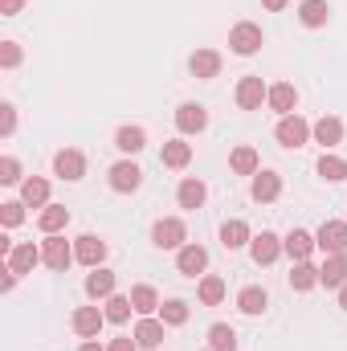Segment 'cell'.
<instances>
[{
    "label": "cell",
    "mask_w": 347,
    "mask_h": 351,
    "mask_svg": "<svg viewBox=\"0 0 347 351\" xmlns=\"http://www.w3.org/2000/svg\"><path fill=\"white\" fill-rule=\"evenodd\" d=\"M208 351H237V335H233L229 323L208 327Z\"/></svg>",
    "instance_id": "cell-34"
},
{
    "label": "cell",
    "mask_w": 347,
    "mask_h": 351,
    "mask_svg": "<svg viewBox=\"0 0 347 351\" xmlns=\"http://www.w3.org/2000/svg\"><path fill=\"white\" fill-rule=\"evenodd\" d=\"M290 286L294 290H315L319 286V269L311 262H294V269H290Z\"/></svg>",
    "instance_id": "cell-35"
},
{
    "label": "cell",
    "mask_w": 347,
    "mask_h": 351,
    "mask_svg": "<svg viewBox=\"0 0 347 351\" xmlns=\"http://www.w3.org/2000/svg\"><path fill=\"white\" fill-rule=\"evenodd\" d=\"M270 110H278V114H294V106H298V90L290 86V82H278V86H270Z\"/></svg>",
    "instance_id": "cell-24"
},
{
    "label": "cell",
    "mask_w": 347,
    "mask_h": 351,
    "mask_svg": "<svg viewBox=\"0 0 347 351\" xmlns=\"http://www.w3.org/2000/svg\"><path fill=\"white\" fill-rule=\"evenodd\" d=\"M131 306H135V315H152V311H160L164 302H160L156 286H135V290H131Z\"/></svg>",
    "instance_id": "cell-32"
},
{
    "label": "cell",
    "mask_w": 347,
    "mask_h": 351,
    "mask_svg": "<svg viewBox=\"0 0 347 351\" xmlns=\"http://www.w3.org/2000/svg\"><path fill=\"white\" fill-rule=\"evenodd\" d=\"M319 250L331 258V254H347V221H323V229L315 233Z\"/></svg>",
    "instance_id": "cell-5"
},
{
    "label": "cell",
    "mask_w": 347,
    "mask_h": 351,
    "mask_svg": "<svg viewBox=\"0 0 347 351\" xmlns=\"http://www.w3.org/2000/svg\"><path fill=\"white\" fill-rule=\"evenodd\" d=\"M139 184H143L139 164H131V160H119V164L110 168V188H115V192H139Z\"/></svg>",
    "instance_id": "cell-11"
},
{
    "label": "cell",
    "mask_w": 347,
    "mask_h": 351,
    "mask_svg": "<svg viewBox=\"0 0 347 351\" xmlns=\"http://www.w3.org/2000/svg\"><path fill=\"white\" fill-rule=\"evenodd\" d=\"M176 127H180V135H200L208 127V110L200 102H180L176 106Z\"/></svg>",
    "instance_id": "cell-4"
},
{
    "label": "cell",
    "mask_w": 347,
    "mask_h": 351,
    "mask_svg": "<svg viewBox=\"0 0 347 351\" xmlns=\"http://www.w3.org/2000/svg\"><path fill=\"white\" fill-rule=\"evenodd\" d=\"M164 168H172V172H180V168H188L192 164V143H184V139H172V143H164Z\"/></svg>",
    "instance_id": "cell-28"
},
{
    "label": "cell",
    "mask_w": 347,
    "mask_h": 351,
    "mask_svg": "<svg viewBox=\"0 0 347 351\" xmlns=\"http://www.w3.org/2000/svg\"><path fill=\"white\" fill-rule=\"evenodd\" d=\"M176 200H180V208H200V204L208 200V188H204V180H196V176L180 180V188H176Z\"/></svg>",
    "instance_id": "cell-19"
},
{
    "label": "cell",
    "mask_w": 347,
    "mask_h": 351,
    "mask_svg": "<svg viewBox=\"0 0 347 351\" xmlns=\"http://www.w3.org/2000/svg\"><path fill=\"white\" fill-rule=\"evenodd\" d=\"M41 258H45L49 269H66L70 262H78V258H74V250H70V241H66V237H58V233H49V237H45Z\"/></svg>",
    "instance_id": "cell-8"
},
{
    "label": "cell",
    "mask_w": 347,
    "mask_h": 351,
    "mask_svg": "<svg viewBox=\"0 0 347 351\" xmlns=\"http://www.w3.org/2000/svg\"><path fill=\"white\" fill-rule=\"evenodd\" d=\"M37 262H45V258H41V250H37L33 241L12 245V254H8V269H12V274H33V265Z\"/></svg>",
    "instance_id": "cell-20"
},
{
    "label": "cell",
    "mask_w": 347,
    "mask_h": 351,
    "mask_svg": "<svg viewBox=\"0 0 347 351\" xmlns=\"http://www.w3.org/2000/svg\"><path fill=\"white\" fill-rule=\"evenodd\" d=\"M25 8V0H0V16H16Z\"/></svg>",
    "instance_id": "cell-44"
},
{
    "label": "cell",
    "mask_w": 347,
    "mask_h": 351,
    "mask_svg": "<svg viewBox=\"0 0 347 351\" xmlns=\"http://www.w3.org/2000/svg\"><path fill=\"white\" fill-rule=\"evenodd\" d=\"M311 135H315V143H323V147H335V143H344V123H339L335 114H323V119L311 127Z\"/></svg>",
    "instance_id": "cell-21"
},
{
    "label": "cell",
    "mask_w": 347,
    "mask_h": 351,
    "mask_svg": "<svg viewBox=\"0 0 347 351\" xmlns=\"http://www.w3.org/2000/svg\"><path fill=\"white\" fill-rule=\"evenodd\" d=\"M86 294L90 298H110L115 294V269H90V278H86Z\"/></svg>",
    "instance_id": "cell-30"
},
{
    "label": "cell",
    "mask_w": 347,
    "mask_h": 351,
    "mask_svg": "<svg viewBox=\"0 0 347 351\" xmlns=\"http://www.w3.org/2000/svg\"><path fill=\"white\" fill-rule=\"evenodd\" d=\"M21 200H25L29 208H45V204H49V180H41V176L25 180V184H21Z\"/></svg>",
    "instance_id": "cell-26"
},
{
    "label": "cell",
    "mask_w": 347,
    "mask_h": 351,
    "mask_svg": "<svg viewBox=\"0 0 347 351\" xmlns=\"http://www.w3.org/2000/svg\"><path fill=\"white\" fill-rule=\"evenodd\" d=\"M16 278H21V274H12V269H8V274H4V278H0V290H4V294H8V290H12V286H16Z\"/></svg>",
    "instance_id": "cell-45"
},
{
    "label": "cell",
    "mask_w": 347,
    "mask_h": 351,
    "mask_svg": "<svg viewBox=\"0 0 347 351\" xmlns=\"http://www.w3.org/2000/svg\"><path fill=\"white\" fill-rule=\"evenodd\" d=\"M339 306H344V311H347V286H344V290H339Z\"/></svg>",
    "instance_id": "cell-48"
},
{
    "label": "cell",
    "mask_w": 347,
    "mask_h": 351,
    "mask_svg": "<svg viewBox=\"0 0 347 351\" xmlns=\"http://www.w3.org/2000/svg\"><path fill=\"white\" fill-rule=\"evenodd\" d=\"M53 172L62 176V180H70V184L82 180V176H86V156H82L78 147H62V152L53 156Z\"/></svg>",
    "instance_id": "cell-7"
},
{
    "label": "cell",
    "mask_w": 347,
    "mask_h": 351,
    "mask_svg": "<svg viewBox=\"0 0 347 351\" xmlns=\"http://www.w3.org/2000/svg\"><path fill=\"white\" fill-rule=\"evenodd\" d=\"M274 135H278L282 147H302V143L311 139V123H307L302 114H282L278 127H274Z\"/></svg>",
    "instance_id": "cell-2"
},
{
    "label": "cell",
    "mask_w": 347,
    "mask_h": 351,
    "mask_svg": "<svg viewBox=\"0 0 347 351\" xmlns=\"http://www.w3.org/2000/svg\"><path fill=\"white\" fill-rule=\"evenodd\" d=\"M265 306H270V298H265L261 286H246V290L237 294V311H241V315H261Z\"/></svg>",
    "instance_id": "cell-31"
},
{
    "label": "cell",
    "mask_w": 347,
    "mask_h": 351,
    "mask_svg": "<svg viewBox=\"0 0 347 351\" xmlns=\"http://www.w3.org/2000/svg\"><path fill=\"white\" fill-rule=\"evenodd\" d=\"M12 131H16V106H12V102H4V106H0V135L8 139Z\"/></svg>",
    "instance_id": "cell-41"
},
{
    "label": "cell",
    "mask_w": 347,
    "mask_h": 351,
    "mask_svg": "<svg viewBox=\"0 0 347 351\" xmlns=\"http://www.w3.org/2000/svg\"><path fill=\"white\" fill-rule=\"evenodd\" d=\"M319 176H323L327 184H344L347 180V160H339V156H323V160H319Z\"/></svg>",
    "instance_id": "cell-37"
},
{
    "label": "cell",
    "mask_w": 347,
    "mask_h": 351,
    "mask_svg": "<svg viewBox=\"0 0 347 351\" xmlns=\"http://www.w3.org/2000/svg\"><path fill=\"white\" fill-rule=\"evenodd\" d=\"M106 351H139V343H135V335H123V339H115Z\"/></svg>",
    "instance_id": "cell-43"
},
{
    "label": "cell",
    "mask_w": 347,
    "mask_h": 351,
    "mask_svg": "<svg viewBox=\"0 0 347 351\" xmlns=\"http://www.w3.org/2000/svg\"><path fill=\"white\" fill-rule=\"evenodd\" d=\"M160 319H164L168 327H184V323H188V302H184V298L164 302V306H160Z\"/></svg>",
    "instance_id": "cell-38"
},
{
    "label": "cell",
    "mask_w": 347,
    "mask_h": 351,
    "mask_svg": "<svg viewBox=\"0 0 347 351\" xmlns=\"http://www.w3.org/2000/svg\"><path fill=\"white\" fill-rule=\"evenodd\" d=\"M250 241H254V233H250L246 221H225V225H221V245H225V250H246Z\"/></svg>",
    "instance_id": "cell-23"
},
{
    "label": "cell",
    "mask_w": 347,
    "mask_h": 351,
    "mask_svg": "<svg viewBox=\"0 0 347 351\" xmlns=\"http://www.w3.org/2000/svg\"><path fill=\"white\" fill-rule=\"evenodd\" d=\"M265 98H270V90H265L261 78H241V82H237V106H241V110H258Z\"/></svg>",
    "instance_id": "cell-18"
},
{
    "label": "cell",
    "mask_w": 347,
    "mask_h": 351,
    "mask_svg": "<svg viewBox=\"0 0 347 351\" xmlns=\"http://www.w3.org/2000/svg\"><path fill=\"white\" fill-rule=\"evenodd\" d=\"M78 351H106V348H102L98 339H86V343H82V348H78Z\"/></svg>",
    "instance_id": "cell-47"
},
{
    "label": "cell",
    "mask_w": 347,
    "mask_h": 351,
    "mask_svg": "<svg viewBox=\"0 0 347 351\" xmlns=\"http://www.w3.org/2000/svg\"><path fill=\"white\" fill-rule=\"evenodd\" d=\"M184 241H188V229H184L180 217L156 221V229H152V245H156V250H184Z\"/></svg>",
    "instance_id": "cell-1"
},
{
    "label": "cell",
    "mask_w": 347,
    "mask_h": 351,
    "mask_svg": "<svg viewBox=\"0 0 347 351\" xmlns=\"http://www.w3.org/2000/svg\"><path fill=\"white\" fill-rule=\"evenodd\" d=\"M196 294H200V302H204V306H217V302L225 298V278H217V274H204Z\"/></svg>",
    "instance_id": "cell-33"
},
{
    "label": "cell",
    "mask_w": 347,
    "mask_h": 351,
    "mask_svg": "<svg viewBox=\"0 0 347 351\" xmlns=\"http://www.w3.org/2000/svg\"><path fill=\"white\" fill-rule=\"evenodd\" d=\"M131 294H110L106 298V323H127L131 319Z\"/></svg>",
    "instance_id": "cell-36"
},
{
    "label": "cell",
    "mask_w": 347,
    "mask_h": 351,
    "mask_svg": "<svg viewBox=\"0 0 347 351\" xmlns=\"http://www.w3.org/2000/svg\"><path fill=\"white\" fill-rule=\"evenodd\" d=\"M115 147L127 152V156H139V152L147 147V131H143V127H119V131H115Z\"/></svg>",
    "instance_id": "cell-22"
},
{
    "label": "cell",
    "mask_w": 347,
    "mask_h": 351,
    "mask_svg": "<svg viewBox=\"0 0 347 351\" xmlns=\"http://www.w3.org/2000/svg\"><path fill=\"white\" fill-rule=\"evenodd\" d=\"M164 327H168V323H164V319H152V315H143V319H139V323H135V343H139V348H160V343H164Z\"/></svg>",
    "instance_id": "cell-17"
},
{
    "label": "cell",
    "mask_w": 347,
    "mask_h": 351,
    "mask_svg": "<svg viewBox=\"0 0 347 351\" xmlns=\"http://www.w3.org/2000/svg\"><path fill=\"white\" fill-rule=\"evenodd\" d=\"M319 286H327V290H344L347 286V254H331L327 262L319 265Z\"/></svg>",
    "instance_id": "cell-10"
},
{
    "label": "cell",
    "mask_w": 347,
    "mask_h": 351,
    "mask_svg": "<svg viewBox=\"0 0 347 351\" xmlns=\"http://www.w3.org/2000/svg\"><path fill=\"white\" fill-rule=\"evenodd\" d=\"M282 250H286L294 262H307V258L319 250V241H315V233H307V229H290V233L282 237Z\"/></svg>",
    "instance_id": "cell-9"
},
{
    "label": "cell",
    "mask_w": 347,
    "mask_h": 351,
    "mask_svg": "<svg viewBox=\"0 0 347 351\" xmlns=\"http://www.w3.org/2000/svg\"><path fill=\"white\" fill-rule=\"evenodd\" d=\"M74 258H78L82 265H90V269H98V265L106 262V241H102V237H94V233L78 237V245H74Z\"/></svg>",
    "instance_id": "cell-15"
},
{
    "label": "cell",
    "mask_w": 347,
    "mask_h": 351,
    "mask_svg": "<svg viewBox=\"0 0 347 351\" xmlns=\"http://www.w3.org/2000/svg\"><path fill=\"white\" fill-rule=\"evenodd\" d=\"M70 323H74V331H78L82 339H98V331H102V323H106V311H98V306H78Z\"/></svg>",
    "instance_id": "cell-13"
},
{
    "label": "cell",
    "mask_w": 347,
    "mask_h": 351,
    "mask_svg": "<svg viewBox=\"0 0 347 351\" xmlns=\"http://www.w3.org/2000/svg\"><path fill=\"white\" fill-rule=\"evenodd\" d=\"M176 269H180L184 278L204 274V269H208V250H204V245H184V250L176 254Z\"/></svg>",
    "instance_id": "cell-12"
},
{
    "label": "cell",
    "mask_w": 347,
    "mask_h": 351,
    "mask_svg": "<svg viewBox=\"0 0 347 351\" xmlns=\"http://www.w3.org/2000/svg\"><path fill=\"white\" fill-rule=\"evenodd\" d=\"M278 254H286V250H282V237L270 233V229H261L258 237L250 241V258H254L258 265H274L278 262Z\"/></svg>",
    "instance_id": "cell-6"
},
{
    "label": "cell",
    "mask_w": 347,
    "mask_h": 351,
    "mask_svg": "<svg viewBox=\"0 0 347 351\" xmlns=\"http://www.w3.org/2000/svg\"><path fill=\"white\" fill-rule=\"evenodd\" d=\"M229 49L237 53V58H254L261 49V29L254 21H241V25H233V33H229Z\"/></svg>",
    "instance_id": "cell-3"
},
{
    "label": "cell",
    "mask_w": 347,
    "mask_h": 351,
    "mask_svg": "<svg viewBox=\"0 0 347 351\" xmlns=\"http://www.w3.org/2000/svg\"><path fill=\"white\" fill-rule=\"evenodd\" d=\"M188 70H192V78L208 82V78L221 74V53H217V49H196V53L188 58Z\"/></svg>",
    "instance_id": "cell-14"
},
{
    "label": "cell",
    "mask_w": 347,
    "mask_h": 351,
    "mask_svg": "<svg viewBox=\"0 0 347 351\" xmlns=\"http://www.w3.org/2000/svg\"><path fill=\"white\" fill-rule=\"evenodd\" d=\"M298 21H302L307 29H323V25L331 21V4H327V0H302Z\"/></svg>",
    "instance_id": "cell-25"
},
{
    "label": "cell",
    "mask_w": 347,
    "mask_h": 351,
    "mask_svg": "<svg viewBox=\"0 0 347 351\" xmlns=\"http://www.w3.org/2000/svg\"><path fill=\"white\" fill-rule=\"evenodd\" d=\"M37 225H41V233H62L70 225V208L66 204H45L41 217H37Z\"/></svg>",
    "instance_id": "cell-27"
},
{
    "label": "cell",
    "mask_w": 347,
    "mask_h": 351,
    "mask_svg": "<svg viewBox=\"0 0 347 351\" xmlns=\"http://www.w3.org/2000/svg\"><path fill=\"white\" fill-rule=\"evenodd\" d=\"M250 196H254L258 204L278 200V196H282V176H278V172H258V176H254V184H250Z\"/></svg>",
    "instance_id": "cell-16"
},
{
    "label": "cell",
    "mask_w": 347,
    "mask_h": 351,
    "mask_svg": "<svg viewBox=\"0 0 347 351\" xmlns=\"http://www.w3.org/2000/svg\"><path fill=\"white\" fill-rule=\"evenodd\" d=\"M0 66H4V70L21 66V45H16V41H0Z\"/></svg>",
    "instance_id": "cell-40"
},
{
    "label": "cell",
    "mask_w": 347,
    "mask_h": 351,
    "mask_svg": "<svg viewBox=\"0 0 347 351\" xmlns=\"http://www.w3.org/2000/svg\"><path fill=\"white\" fill-rule=\"evenodd\" d=\"M16 180H21V164L12 156H4L0 160V184H16Z\"/></svg>",
    "instance_id": "cell-42"
},
{
    "label": "cell",
    "mask_w": 347,
    "mask_h": 351,
    "mask_svg": "<svg viewBox=\"0 0 347 351\" xmlns=\"http://www.w3.org/2000/svg\"><path fill=\"white\" fill-rule=\"evenodd\" d=\"M0 221H4L8 229L21 225V221H25V200H4V204H0Z\"/></svg>",
    "instance_id": "cell-39"
},
{
    "label": "cell",
    "mask_w": 347,
    "mask_h": 351,
    "mask_svg": "<svg viewBox=\"0 0 347 351\" xmlns=\"http://www.w3.org/2000/svg\"><path fill=\"white\" fill-rule=\"evenodd\" d=\"M229 168H233L237 176H258V172H261L258 147H250V143H246V147H237V152L229 156Z\"/></svg>",
    "instance_id": "cell-29"
},
{
    "label": "cell",
    "mask_w": 347,
    "mask_h": 351,
    "mask_svg": "<svg viewBox=\"0 0 347 351\" xmlns=\"http://www.w3.org/2000/svg\"><path fill=\"white\" fill-rule=\"evenodd\" d=\"M261 4H265V8H270V12H282V8H286V4H290V0H261Z\"/></svg>",
    "instance_id": "cell-46"
}]
</instances>
